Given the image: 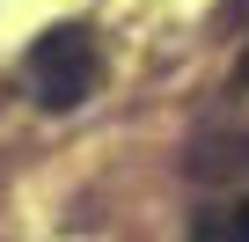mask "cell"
Wrapping results in <instances>:
<instances>
[{
	"label": "cell",
	"mask_w": 249,
	"mask_h": 242,
	"mask_svg": "<svg viewBox=\"0 0 249 242\" xmlns=\"http://www.w3.org/2000/svg\"><path fill=\"white\" fill-rule=\"evenodd\" d=\"M95 74H103V52H95V37L81 22H52L30 44V81H37L44 110H81L95 95Z\"/></svg>",
	"instance_id": "6da1fadb"
},
{
	"label": "cell",
	"mask_w": 249,
	"mask_h": 242,
	"mask_svg": "<svg viewBox=\"0 0 249 242\" xmlns=\"http://www.w3.org/2000/svg\"><path fill=\"white\" fill-rule=\"evenodd\" d=\"M191 242H249V198L198 213V220H191Z\"/></svg>",
	"instance_id": "7a4b0ae2"
},
{
	"label": "cell",
	"mask_w": 249,
	"mask_h": 242,
	"mask_svg": "<svg viewBox=\"0 0 249 242\" xmlns=\"http://www.w3.org/2000/svg\"><path fill=\"white\" fill-rule=\"evenodd\" d=\"M191 169H198V176H242V169H249V132H234V140H220V147H198Z\"/></svg>",
	"instance_id": "3957f363"
},
{
	"label": "cell",
	"mask_w": 249,
	"mask_h": 242,
	"mask_svg": "<svg viewBox=\"0 0 249 242\" xmlns=\"http://www.w3.org/2000/svg\"><path fill=\"white\" fill-rule=\"evenodd\" d=\"M227 22H249V0H220V30Z\"/></svg>",
	"instance_id": "277c9868"
},
{
	"label": "cell",
	"mask_w": 249,
	"mask_h": 242,
	"mask_svg": "<svg viewBox=\"0 0 249 242\" xmlns=\"http://www.w3.org/2000/svg\"><path fill=\"white\" fill-rule=\"evenodd\" d=\"M234 88H249V44H242V59H234Z\"/></svg>",
	"instance_id": "5b68a950"
}]
</instances>
